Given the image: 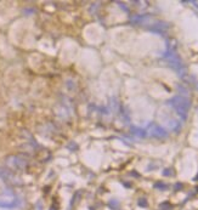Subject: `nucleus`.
I'll return each instance as SVG.
<instances>
[{"instance_id": "f257e3e1", "label": "nucleus", "mask_w": 198, "mask_h": 210, "mask_svg": "<svg viewBox=\"0 0 198 210\" xmlns=\"http://www.w3.org/2000/svg\"><path fill=\"white\" fill-rule=\"evenodd\" d=\"M168 105L171 106L174 108V111L181 117V119H186L190 107H191V102L187 97L185 96H174L168 101Z\"/></svg>"}, {"instance_id": "f03ea898", "label": "nucleus", "mask_w": 198, "mask_h": 210, "mask_svg": "<svg viewBox=\"0 0 198 210\" xmlns=\"http://www.w3.org/2000/svg\"><path fill=\"white\" fill-rule=\"evenodd\" d=\"M147 133L151 136L157 137V139H165V137H168V133H166V130H165L164 128H162V126L154 124V123H152V124L148 125Z\"/></svg>"}, {"instance_id": "7ed1b4c3", "label": "nucleus", "mask_w": 198, "mask_h": 210, "mask_svg": "<svg viewBox=\"0 0 198 210\" xmlns=\"http://www.w3.org/2000/svg\"><path fill=\"white\" fill-rule=\"evenodd\" d=\"M7 165L12 169H25L27 165L26 159L18 157V156H12L7 158Z\"/></svg>"}, {"instance_id": "20e7f679", "label": "nucleus", "mask_w": 198, "mask_h": 210, "mask_svg": "<svg viewBox=\"0 0 198 210\" xmlns=\"http://www.w3.org/2000/svg\"><path fill=\"white\" fill-rule=\"evenodd\" d=\"M168 28H169L168 23H165V22H157V23H154V24L150 28V31H152V32H154V33H158V34H163L164 32H166Z\"/></svg>"}, {"instance_id": "39448f33", "label": "nucleus", "mask_w": 198, "mask_h": 210, "mask_svg": "<svg viewBox=\"0 0 198 210\" xmlns=\"http://www.w3.org/2000/svg\"><path fill=\"white\" fill-rule=\"evenodd\" d=\"M16 205H17V202L15 199H0V208L10 209V208H13Z\"/></svg>"}, {"instance_id": "423d86ee", "label": "nucleus", "mask_w": 198, "mask_h": 210, "mask_svg": "<svg viewBox=\"0 0 198 210\" xmlns=\"http://www.w3.org/2000/svg\"><path fill=\"white\" fill-rule=\"evenodd\" d=\"M131 131L134 135H136V136H139V137H145L146 135H147V131L146 130H142V129H140V128H131Z\"/></svg>"}, {"instance_id": "0eeeda50", "label": "nucleus", "mask_w": 198, "mask_h": 210, "mask_svg": "<svg viewBox=\"0 0 198 210\" xmlns=\"http://www.w3.org/2000/svg\"><path fill=\"white\" fill-rule=\"evenodd\" d=\"M154 187H156V188H162V189H165V188H166V185H165V183H162V182H157V183L154 185Z\"/></svg>"}, {"instance_id": "6e6552de", "label": "nucleus", "mask_w": 198, "mask_h": 210, "mask_svg": "<svg viewBox=\"0 0 198 210\" xmlns=\"http://www.w3.org/2000/svg\"><path fill=\"white\" fill-rule=\"evenodd\" d=\"M161 210H169L170 209V204L169 203H163V204H161Z\"/></svg>"}, {"instance_id": "1a4fd4ad", "label": "nucleus", "mask_w": 198, "mask_h": 210, "mask_svg": "<svg viewBox=\"0 0 198 210\" xmlns=\"http://www.w3.org/2000/svg\"><path fill=\"white\" fill-rule=\"evenodd\" d=\"M139 205H140V207H145V208H146V207H147V202H146V199H140V201H139Z\"/></svg>"}, {"instance_id": "9d476101", "label": "nucleus", "mask_w": 198, "mask_h": 210, "mask_svg": "<svg viewBox=\"0 0 198 210\" xmlns=\"http://www.w3.org/2000/svg\"><path fill=\"white\" fill-rule=\"evenodd\" d=\"M169 170H170V169H166L164 173H163V175H166V176L171 175V171H169Z\"/></svg>"}]
</instances>
